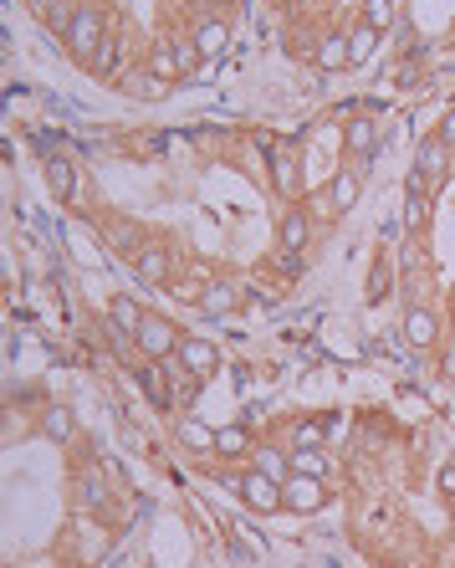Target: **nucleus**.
Instances as JSON below:
<instances>
[{
	"label": "nucleus",
	"instance_id": "nucleus-1",
	"mask_svg": "<svg viewBox=\"0 0 455 568\" xmlns=\"http://www.w3.org/2000/svg\"><path fill=\"white\" fill-rule=\"evenodd\" d=\"M179 338H185V333H179L169 318H144L139 323V333H133V348H139V354L149 359V364H169L174 354H179Z\"/></svg>",
	"mask_w": 455,
	"mask_h": 568
},
{
	"label": "nucleus",
	"instance_id": "nucleus-2",
	"mask_svg": "<svg viewBox=\"0 0 455 568\" xmlns=\"http://www.w3.org/2000/svg\"><path fill=\"white\" fill-rule=\"evenodd\" d=\"M236 492H241V502H246L251 512H277V507H287V497H282V482H277V476H266L261 466L241 471Z\"/></svg>",
	"mask_w": 455,
	"mask_h": 568
},
{
	"label": "nucleus",
	"instance_id": "nucleus-3",
	"mask_svg": "<svg viewBox=\"0 0 455 568\" xmlns=\"http://www.w3.org/2000/svg\"><path fill=\"white\" fill-rule=\"evenodd\" d=\"M179 369H185L190 379H210L215 369H220V348L210 343V338H200V333H185L179 338Z\"/></svg>",
	"mask_w": 455,
	"mask_h": 568
},
{
	"label": "nucleus",
	"instance_id": "nucleus-4",
	"mask_svg": "<svg viewBox=\"0 0 455 568\" xmlns=\"http://www.w3.org/2000/svg\"><path fill=\"white\" fill-rule=\"evenodd\" d=\"M282 497H287V507L292 512H302V517H312V512H323V502H328V482L323 476H287L282 482Z\"/></svg>",
	"mask_w": 455,
	"mask_h": 568
},
{
	"label": "nucleus",
	"instance_id": "nucleus-5",
	"mask_svg": "<svg viewBox=\"0 0 455 568\" xmlns=\"http://www.w3.org/2000/svg\"><path fill=\"white\" fill-rule=\"evenodd\" d=\"M108 36V26H103V16L93 11V6H77V21L67 26V47L87 62V57H93L98 52V41Z\"/></svg>",
	"mask_w": 455,
	"mask_h": 568
},
{
	"label": "nucleus",
	"instance_id": "nucleus-6",
	"mask_svg": "<svg viewBox=\"0 0 455 568\" xmlns=\"http://www.w3.org/2000/svg\"><path fill=\"white\" fill-rule=\"evenodd\" d=\"M133 272H139V282H149V287H164L169 282V251L159 241L133 246Z\"/></svg>",
	"mask_w": 455,
	"mask_h": 568
},
{
	"label": "nucleus",
	"instance_id": "nucleus-7",
	"mask_svg": "<svg viewBox=\"0 0 455 568\" xmlns=\"http://www.w3.org/2000/svg\"><path fill=\"white\" fill-rule=\"evenodd\" d=\"M358 195H363V174H358L353 164H343V169L333 174V185H328V210H333V215H348V210L358 205Z\"/></svg>",
	"mask_w": 455,
	"mask_h": 568
},
{
	"label": "nucleus",
	"instance_id": "nucleus-8",
	"mask_svg": "<svg viewBox=\"0 0 455 568\" xmlns=\"http://www.w3.org/2000/svg\"><path fill=\"white\" fill-rule=\"evenodd\" d=\"M450 144H445V134H430L425 144H420V154H415V169L425 174V180H445V169H450Z\"/></svg>",
	"mask_w": 455,
	"mask_h": 568
},
{
	"label": "nucleus",
	"instance_id": "nucleus-9",
	"mask_svg": "<svg viewBox=\"0 0 455 568\" xmlns=\"http://www.w3.org/2000/svg\"><path fill=\"white\" fill-rule=\"evenodd\" d=\"M190 41L200 47V57H205V67H210V62L225 57V47H231V26H225V21H200Z\"/></svg>",
	"mask_w": 455,
	"mask_h": 568
},
{
	"label": "nucleus",
	"instance_id": "nucleus-10",
	"mask_svg": "<svg viewBox=\"0 0 455 568\" xmlns=\"http://www.w3.org/2000/svg\"><path fill=\"white\" fill-rule=\"evenodd\" d=\"M236 302H241V287H231V282H205V287H200V313H205V318L236 313Z\"/></svg>",
	"mask_w": 455,
	"mask_h": 568
},
{
	"label": "nucleus",
	"instance_id": "nucleus-11",
	"mask_svg": "<svg viewBox=\"0 0 455 568\" xmlns=\"http://www.w3.org/2000/svg\"><path fill=\"white\" fill-rule=\"evenodd\" d=\"M404 338L415 343V348H430V343L440 338V318H435L430 308H409V313H404Z\"/></svg>",
	"mask_w": 455,
	"mask_h": 568
},
{
	"label": "nucleus",
	"instance_id": "nucleus-12",
	"mask_svg": "<svg viewBox=\"0 0 455 568\" xmlns=\"http://www.w3.org/2000/svg\"><path fill=\"white\" fill-rule=\"evenodd\" d=\"M292 471L297 476H333V456L323 451V446H292Z\"/></svg>",
	"mask_w": 455,
	"mask_h": 568
},
{
	"label": "nucleus",
	"instance_id": "nucleus-13",
	"mask_svg": "<svg viewBox=\"0 0 455 568\" xmlns=\"http://www.w3.org/2000/svg\"><path fill=\"white\" fill-rule=\"evenodd\" d=\"M348 62H353L348 31H328L323 41H317V67H323V72H338V67H348Z\"/></svg>",
	"mask_w": 455,
	"mask_h": 568
},
{
	"label": "nucleus",
	"instance_id": "nucleus-14",
	"mask_svg": "<svg viewBox=\"0 0 455 568\" xmlns=\"http://www.w3.org/2000/svg\"><path fill=\"white\" fill-rule=\"evenodd\" d=\"M307 236H312V221H307V210H287V215H282V231H277L282 251H287V256H297V251L307 246Z\"/></svg>",
	"mask_w": 455,
	"mask_h": 568
},
{
	"label": "nucleus",
	"instance_id": "nucleus-15",
	"mask_svg": "<svg viewBox=\"0 0 455 568\" xmlns=\"http://www.w3.org/2000/svg\"><path fill=\"white\" fill-rule=\"evenodd\" d=\"M118 87H123L128 98H139V103H154V98H164V93H169V82H164V77H154V72H128Z\"/></svg>",
	"mask_w": 455,
	"mask_h": 568
},
{
	"label": "nucleus",
	"instance_id": "nucleus-16",
	"mask_svg": "<svg viewBox=\"0 0 455 568\" xmlns=\"http://www.w3.org/2000/svg\"><path fill=\"white\" fill-rule=\"evenodd\" d=\"M174 435H179V446H190V451H215V430H210L205 420H195V415L179 420Z\"/></svg>",
	"mask_w": 455,
	"mask_h": 568
},
{
	"label": "nucleus",
	"instance_id": "nucleus-17",
	"mask_svg": "<svg viewBox=\"0 0 455 568\" xmlns=\"http://www.w3.org/2000/svg\"><path fill=\"white\" fill-rule=\"evenodd\" d=\"M41 430H47L57 446H72L77 420H72V410H67V405H47V415H41Z\"/></svg>",
	"mask_w": 455,
	"mask_h": 568
},
{
	"label": "nucleus",
	"instance_id": "nucleus-18",
	"mask_svg": "<svg viewBox=\"0 0 455 568\" xmlns=\"http://www.w3.org/2000/svg\"><path fill=\"white\" fill-rule=\"evenodd\" d=\"M149 72L154 77H164V82H174V77H185V72H179V57H174V41H154V47H149Z\"/></svg>",
	"mask_w": 455,
	"mask_h": 568
},
{
	"label": "nucleus",
	"instance_id": "nucleus-19",
	"mask_svg": "<svg viewBox=\"0 0 455 568\" xmlns=\"http://www.w3.org/2000/svg\"><path fill=\"white\" fill-rule=\"evenodd\" d=\"M374 47H379V31L358 16V21L348 26V52H353V62H369V57H374Z\"/></svg>",
	"mask_w": 455,
	"mask_h": 568
},
{
	"label": "nucleus",
	"instance_id": "nucleus-20",
	"mask_svg": "<svg viewBox=\"0 0 455 568\" xmlns=\"http://www.w3.org/2000/svg\"><path fill=\"white\" fill-rule=\"evenodd\" d=\"M328 441V420L323 415H307L292 425V446H323Z\"/></svg>",
	"mask_w": 455,
	"mask_h": 568
},
{
	"label": "nucleus",
	"instance_id": "nucleus-21",
	"mask_svg": "<svg viewBox=\"0 0 455 568\" xmlns=\"http://www.w3.org/2000/svg\"><path fill=\"white\" fill-rule=\"evenodd\" d=\"M241 451H251L246 425H225V430H215V456H241Z\"/></svg>",
	"mask_w": 455,
	"mask_h": 568
},
{
	"label": "nucleus",
	"instance_id": "nucleus-22",
	"mask_svg": "<svg viewBox=\"0 0 455 568\" xmlns=\"http://www.w3.org/2000/svg\"><path fill=\"white\" fill-rule=\"evenodd\" d=\"M256 466H261L266 476H277V482H287V476H292V451H277V446H261V451H256Z\"/></svg>",
	"mask_w": 455,
	"mask_h": 568
},
{
	"label": "nucleus",
	"instance_id": "nucleus-23",
	"mask_svg": "<svg viewBox=\"0 0 455 568\" xmlns=\"http://www.w3.org/2000/svg\"><path fill=\"white\" fill-rule=\"evenodd\" d=\"M118 57H123V41H118V36L108 31V36L98 41V52H93V57H87V67H93V72H103V77H108V72L118 67Z\"/></svg>",
	"mask_w": 455,
	"mask_h": 568
},
{
	"label": "nucleus",
	"instance_id": "nucleus-24",
	"mask_svg": "<svg viewBox=\"0 0 455 568\" xmlns=\"http://www.w3.org/2000/svg\"><path fill=\"white\" fill-rule=\"evenodd\" d=\"M47 180H52L57 200H72V195H77V169H72L67 159H52V164H47Z\"/></svg>",
	"mask_w": 455,
	"mask_h": 568
},
{
	"label": "nucleus",
	"instance_id": "nucleus-25",
	"mask_svg": "<svg viewBox=\"0 0 455 568\" xmlns=\"http://www.w3.org/2000/svg\"><path fill=\"white\" fill-rule=\"evenodd\" d=\"M343 144H348V154H369V149H374V123H369V118H353V123L343 128Z\"/></svg>",
	"mask_w": 455,
	"mask_h": 568
},
{
	"label": "nucleus",
	"instance_id": "nucleus-26",
	"mask_svg": "<svg viewBox=\"0 0 455 568\" xmlns=\"http://www.w3.org/2000/svg\"><path fill=\"white\" fill-rule=\"evenodd\" d=\"M271 185H277L282 195L297 190V159L292 154H271Z\"/></svg>",
	"mask_w": 455,
	"mask_h": 568
},
{
	"label": "nucleus",
	"instance_id": "nucleus-27",
	"mask_svg": "<svg viewBox=\"0 0 455 568\" xmlns=\"http://www.w3.org/2000/svg\"><path fill=\"white\" fill-rule=\"evenodd\" d=\"M103 497H108L103 476H98V471H87L82 482H77V502H82V507H103Z\"/></svg>",
	"mask_w": 455,
	"mask_h": 568
},
{
	"label": "nucleus",
	"instance_id": "nucleus-28",
	"mask_svg": "<svg viewBox=\"0 0 455 568\" xmlns=\"http://www.w3.org/2000/svg\"><path fill=\"white\" fill-rule=\"evenodd\" d=\"M363 21H369L374 31H384L389 21H394V0H363V11H358Z\"/></svg>",
	"mask_w": 455,
	"mask_h": 568
},
{
	"label": "nucleus",
	"instance_id": "nucleus-29",
	"mask_svg": "<svg viewBox=\"0 0 455 568\" xmlns=\"http://www.w3.org/2000/svg\"><path fill=\"white\" fill-rule=\"evenodd\" d=\"M47 16H52V26H62V31H67V26L77 21V11L67 6V0H52V6H47Z\"/></svg>",
	"mask_w": 455,
	"mask_h": 568
},
{
	"label": "nucleus",
	"instance_id": "nucleus-30",
	"mask_svg": "<svg viewBox=\"0 0 455 568\" xmlns=\"http://www.w3.org/2000/svg\"><path fill=\"white\" fill-rule=\"evenodd\" d=\"M144 389H149V395H154L159 405H169V384H164V374H154V369H149V374H144Z\"/></svg>",
	"mask_w": 455,
	"mask_h": 568
},
{
	"label": "nucleus",
	"instance_id": "nucleus-31",
	"mask_svg": "<svg viewBox=\"0 0 455 568\" xmlns=\"http://www.w3.org/2000/svg\"><path fill=\"white\" fill-rule=\"evenodd\" d=\"M435 487H440L445 497H455V466H440V476H435Z\"/></svg>",
	"mask_w": 455,
	"mask_h": 568
},
{
	"label": "nucleus",
	"instance_id": "nucleus-32",
	"mask_svg": "<svg viewBox=\"0 0 455 568\" xmlns=\"http://www.w3.org/2000/svg\"><path fill=\"white\" fill-rule=\"evenodd\" d=\"M440 134H445V144H450V149H455V113H450V118H445V128H440Z\"/></svg>",
	"mask_w": 455,
	"mask_h": 568
},
{
	"label": "nucleus",
	"instance_id": "nucleus-33",
	"mask_svg": "<svg viewBox=\"0 0 455 568\" xmlns=\"http://www.w3.org/2000/svg\"><path fill=\"white\" fill-rule=\"evenodd\" d=\"M445 374L455 379V348H450V354H445Z\"/></svg>",
	"mask_w": 455,
	"mask_h": 568
},
{
	"label": "nucleus",
	"instance_id": "nucleus-34",
	"mask_svg": "<svg viewBox=\"0 0 455 568\" xmlns=\"http://www.w3.org/2000/svg\"><path fill=\"white\" fill-rule=\"evenodd\" d=\"M210 6H236V0H210Z\"/></svg>",
	"mask_w": 455,
	"mask_h": 568
}]
</instances>
